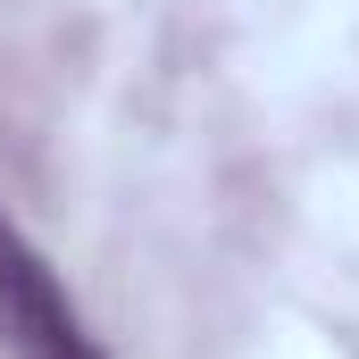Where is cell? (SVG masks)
<instances>
[{
  "label": "cell",
  "instance_id": "obj_1",
  "mask_svg": "<svg viewBox=\"0 0 359 359\" xmlns=\"http://www.w3.org/2000/svg\"><path fill=\"white\" fill-rule=\"evenodd\" d=\"M0 351L8 359H109L84 309L67 301L59 268L34 251V234L0 209Z\"/></svg>",
  "mask_w": 359,
  "mask_h": 359
}]
</instances>
